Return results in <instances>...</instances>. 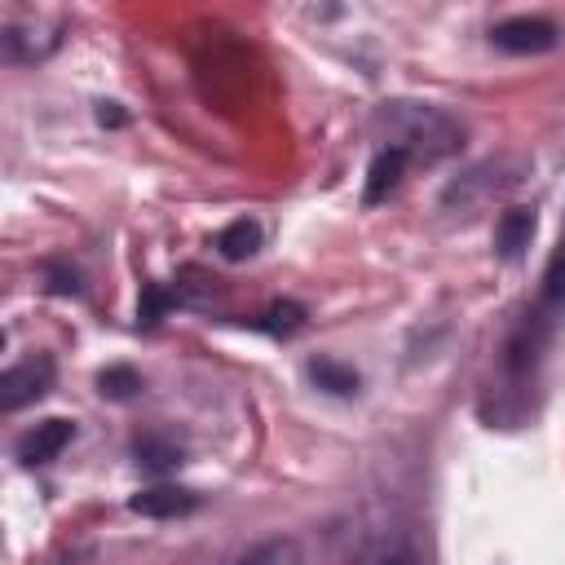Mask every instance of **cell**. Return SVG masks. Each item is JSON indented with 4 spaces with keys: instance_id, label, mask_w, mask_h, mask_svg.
Instances as JSON below:
<instances>
[{
    "instance_id": "9c48e42d",
    "label": "cell",
    "mask_w": 565,
    "mask_h": 565,
    "mask_svg": "<svg viewBox=\"0 0 565 565\" xmlns=\"http://www.w3.org/2000/svg\"><path fill=\"white\" fill-rule=\"evenodd\" d=\"M349 565H424V561H419V547H415L411 534H402V530H380V534H371V539L349 556Z\"/></svg>"
},
{
    "instance_id": "ffe728a7",
    "label": "cell",
    "mask_w": 565,
    "mask_h": 565,
    "mask_svg": "<svg viewBox=\"0 0 565 565\" xmlns=\"http://www.w3.org/2000/svg\"><path fill=\"white\" fill-rule=\"evenodd\" d=\"M44 287L53 296H84V278L75 265H62V260H49L44 265Z\"/></svg>"
},
{
    "instance_id": "30bf717a",
    "label": "cell",
    "mask_w": 565,
    "mask_h": 565,
    "mask_svg": "<svg viewBox=\"0 0 565 565\" xmlns=\"http://www.w3.org/2000/svg\"><path fill=\"white\" fill-rule=\"evenodd\" d=\"M534 230H539V212L534 207L516 203V207L499 212V221H494V252L503 260H521L525 247L534 243Z\"/></svg>"
},
{
    "instance_id": "4fadbf2b",
    "label": "cell",
    "mask_w": 565,
    "mask_h": 565,
    "mask_svg": "<svg viewBox=\"0 0 565 565\" xmlns=\"http://www.w3.org/2000/svg\"><path fill=\"white\" fill-rule=\"evenodd\" d=\"M260 243H265V230H260V221H252V216H238V221H230L221 234H216V256L221 260H252L256 252H260Z\"/></svg>"
},
{
    "instance_id": "44dd1931",
    "label": "cell",
    "mask_w": 565,
    "mask_h": 565,
    "mask_svg": "<svg viewBox=\"0 0 565 565\" xmlns=\"http://www.w3.org/2000/svg\"><path fill=\"white\" fill-rule=\"evenodd\" d=\"M93 115H97V124H102V128H124V124H128V115H124V106H119V102H97V110H93Z\"/></svg>"
},
{
    "instance_id": "5b68a950",
    "label": "cell",
    "mask_w": 565,
    "mask_h": 565,
    "mask_svg": "<svg viewBox=\"0 0 565 565\" xmlns=\"http://www.w3.org/2000/svg\"><path fill=\"white\" fill-rule=\"evenodd\" d=\"M490 44L503 49V53L525 57V53H547V49H556V44H561V31H556V22H547V18L516 13V18H503V22L490 26Z\"/></svg>"
},
{
    "instance_id": "e0dca14e",
    "label": "cell",
    "mask_w": 565,
    "mask_h": 565,
    "mask_svg": "<svg viewBox=\"0 0 565 565\" xmlns=\"http://www.w3.org/2000/svg\"><path fill=\"white\" fill-rule=\"evenodd\" d=\"M534 305L547 309V313H556V318L565 313V238H561V247L552 252V260H547V269H543V282H539Z\"/></svg>"
},
{
    "instance_id": "52a82bcc",
    "label": "cell",
    "mask_w": 565,
    "mask_h": 565,
    "mask_svg": "<svg viewBox=\"0 0 565 565\" xmlns=\"http://www.w3.org/2000/svg\"><path fill=\"white\" fill-rule=\"evenodd\" d=\"M62 22H53V26H40V22H9L4 26V35H0V53H4V62H13V66H26V62H44L57 44H62Z\"/></svg>"
},
{
    "instance_id": "6da1fadb",
    "label": "cell",
    "mask_w": 565,
    "mask_h": 565,
    "mask_svg": "<svg viewBox=\"0 0 565 565\" xmlns=\"http://www.w3.org/2000/svg\"><path fill=\"white\" fill-rule=\"evenodd\" d=\"M371 124L388 137V146L406 150L415 163L450 159L463 146V124L446 106H433V102H406V97L380 102Z\"/></svg>"
},
{
    "instance_id": "3957f363",
    "label": "cell",
    "mask_w": 565,
    "mask_h": 565,
    "mask_svg": "<svg viewBox=\"0 0 565 565\" xmlns=\"http://www.w3.org/2000/svg\"><path fill=\"white\" fill-rule=\"evenodd\" d=\"M556 322H561V318L547 313V309H539V305H530V309L516 318V327L508 331V340H503V349H499V366H503L508 380H530V375L539 371V362H543V353H547V344H552Z\"/></svg>"
},
{
    "instance_id": "d6986e66",
    "label": "cell",
    "mask_w": 565,
    "mask_h": 565,
    "mask_svg": "<svg viewBox=\"0 0 565 565\" xmlns=\"http://www.w3.org/2000/svg\"><path fill=\"white\" fill-rule=\"evenodd\" d=\"M234 565H300V543L296 539H265L247 547Z\"/></svg>"
},
{
    "instance_id": "9a60e30c",
    "label": "cell",
    "mask_w": 565,
    "mask_h": 565,
    "mask_svg": "<svg viewBox=\"0 0 565 565\" xmlns=\"http://www.w3.org/2000/svg\"><path fill=\"white\" fill-rule=\"evenodd\" d=\"M305 318H309V309L300 300H274L265 313L252 318V327L265 331V335H296L305 327Z\"/></svg>"
},
{
    "instance_id": "8992f818",
    "label": "cell",
    "mask_w": 565,
    "mask_h": 565,
    "mask_svg": "<svg viewBox=\"0 0 565 565\" xmlns=\"http://www.w3.org/2000/svg\"><path fill=\"white\" fill-rule=\"evenodd\" d=\"M71 437H75V424L62 419V415H49V419H40L35 428H26L13 441V455H18L22 468H44V463H53L71 446Z\"/></svg>"
},
{
    "instance_id": "277c9868",
    "label": "cell",
    "mask_w": 565,
    "mask_h": 565,
    "mask_svg": "<svg viewBox=\"0 0 565 565\" xmlns=\"http://www.w3.org/2000/svg\"><path fill=\"white\" fill-rule=\"evenodd\" d=\"M53 380H57V362L49 353H35V358H22V362L4 366L0 371V411L13 415L22 406L40 402L53 388Z\"/></svg>"
},
{
    "instance_id": "5bb4252c",
    "label": "cell",
    "mask_w": 565,
    "mask_h": 565,
    "mask_svg": "<svg viewBox=\"0 0 565 565\" xmlns=\"http://www.w3.org/2000/svg\"><path fill=\"white\" fill-rule=\"evenodd\" d=\"M305 375H309L322 393H331V397H353V393L362 388V375H358L349 362H335V358H327V353L309 358V362H305Z\"/></svg>"
},
{
    "instance_id": "7a4b0ae2",
    "label": "cell",
    "mask_w": 565,
    "mask_h": 565,
    "mask_svg": "<svg viewBox=\"0 0 565 565\" xmlns=\"http://www.w3.org/2000/svg\"><path fill=\"white\" fill-rule=\"evenodd\" d=\"M525 177H530V159H521V154L481 159V163L463 168L455 181H446L441 207H472V203H486V199H494V194H508V190L521 185Z\"/></svg>"
},
{
    "instance_id": "8fae6325",
    "label": "cell",
    "mask_w": 565,
    "mask_h": 565,
    "mask_svg": "<svg viewBox=\"0 0 565 565\" xmlns=\"http://www.w3.org/2000/svg\"><path fill=\"white\" fill-rule=\"evenodd\" d=\"M406 163H411V154H406V150H397V146H380V150H375V159H371V168H366L362 203H366V207L384 203V199L397 190V181H402Z\"/></svg>"
},
{
    "instance_id": "ac0fdd59",
    "label": "cell",
    "mask_w": 565,
    "mask_h": 565,
    "mask_svg": "<svg viewBox=\"0 0 565 565\" xmlns=\"http://www.w3.org/2000/svg\"><path fill=\"white\" fill-rule=\"evenodd\" d=\"M141 388H146V380H141L132 366H124V362L97 371V393H102L106 402H132Z\"/></svg>"
},
{
    "instance_id": "7c38bea8",
    "label": "cell",
    "mask_w": 565,
    "mask_h": 565,
    "mask_svg": "<svg viewBox=\"0 0 565 565\" xmlns=\"http://www.w3.org/2000/svg\"><path fill=\"white\" fill-rule=\"evenodd\" d=\"M132 459H137L146 472H172V468L185 463V446H181L177 437H168V433H141V437L132 441Z\"/></svg>"
},
{
    "instance_id": "ba28073f",
    "label": "cell",
    "mask_w": 565,
    "mask_h": 565,
    "mask_svg": "<svg viewBox=\"0 0 565 565\" xmlns=\"http://www.w3.org/2000/svg\"><path fill=\"white\" fill-rule=\"evenodd\" d=\"M199 503H203L199 490H185V486H146V490H137L128 499V512L154 516V521H172V516H190Z\"/></svg>"
},
{
    "instance_id": "2e32d148",
    "label": "cell",
    "mask_w": 565,
    "mask_h": 565,
    "mask_svg": "<svg viewBox=\"0 0 565 565\" xmlns=\"http://www.w3.org/2000/svg\"><path fill=\"white\" fill-rule=\"evenodd\" d=\"M185 305L181 287H163V282H141V300H137V327H154L168 309Z\"/></svg>"
}]
</instances>
